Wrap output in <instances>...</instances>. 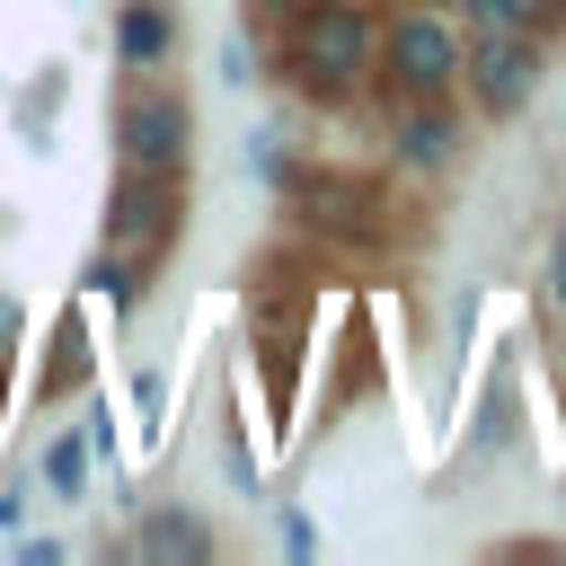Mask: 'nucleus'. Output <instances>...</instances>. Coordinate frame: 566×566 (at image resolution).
Instances as JSON below:
<instances>
[{"label":"nucleus","mask_w":566,"mask_h":566,"mask_svg":"<svg viewBox=\"0 0 566 566\" xmlns=\"http://www.w3.org/2000/svg\"><path fill=\"white\" fill-rule=\"evenodd\" d=\"M9 522H18V504H9V495H0V531H9Z\"/></svg>","instance_id":"nucleus-16"},{"label":"nucleus","mask_w":566,"mask_h":566,"mask_svg":"<svg viewBox=\"0 0 566 566\" xmlns=\"http://www.w3.org/2000/svg\"><path fill=\"white\" fill-rule=\"evenodd\" d=\"M539 283H548V301L566 310V221H557V239H548V274H539Z\"/></svg>","instance_id":"nucleus-12"},{"label":"nucleus","mask_w":566,"mask_h":566,"mask_svg":"<svg viewBox=\"0 0 566 566\" xmlns=\"http://www.w3.org/2000/svg\"><path fill=\"white\" fill-rule=\"evenodd\" d=\"M539 80H548V35H469L460 44V97L486 124L522 115L539 97Z\"/></svg>","instance_id":"nucleus-4"},{"label":"nucleus","mask_w":566,"mask_h":566,"mask_svg":"<svg viewBox=\"0 0 566 566\" xmlns=\"http://www.w3.org/2000/svg\"><path fill=\"white\" fill-rule=\"evenodd\" d=\"M221 80H256V44L230 35V44H221Z\"/></svg>","instance_id":"nucleus-13"},{"label":"nucleus","mask_w":566,"mask_h":566,"mask_svg":"<svg viewBox=\"0 0 566 566\" xmlns=\"http://www.w3.org/2000/svg\"><path fill=\"white\" fill-rule=\"evenodd\" d=\"M221 539H212V522L203 513H186V504H159V513H142L133 522V557L142 566H203Z\"/></svg>","instance_id":"nucleus-7"},{"label":"nucleus","mask_w":566,"mask_h":566,"mask_svg":"<svg viewBox=\"0 0 566 566\" xmlns=\"http://www.w3.org/2000/svg\"><path fill=\"white\" fill-rule=\"evenodd\" d=\"M274 71H283L301 97H318V106L371 97L380 9H371V0H301V9L274 27Z\"/></svg>","instance_id":"nucleus-1"},{"label":"nucleus","mask_w":566,"mask_h":566,"mask_svg":"<svg viewBox=\"0 0 566 566\" xmlns=\"http://www.w3.org/2000/svg\"><path fill=\"white\" fill-rule=\"evenodd\" d=\"M80 283H88V292H106V301H115V310H133V256H124V248H97V256H88V274H80Z\"/></svg>","instance_id":"nucleus-10"},{"label":"nucleus","mask_w":566,"mask_h":566,"mask_svg":"<svg viewBox=\"0 0 566 566\" xmlns=\"http://www.w3.org/2000/svg\"><path fill=\"white\" fill-rule=\"evenodd\" d=\"M9 327H18V301H0V345H9Z\"/></svg>","instance_id":"nucleus-15"},{"label":"nucleus","mask_w":566,"mask_h":566,"mask_svg":"<svg viewBox=\"0 0 566 566\" xmlns=\"http://www.w3.org/2000/svg\"><path fill=\"white\" fill-rule=\"evenodd\" d=\"M177 53V9L168 0H124L115 9V62L124 71H159Z\"/></svg>","instance_id":"nucleus-8"},{"label":"nucleus","mask_w":566,"mask_h":566,"mask_svg":"<svg viewBox=\"0 0 566 566\" xmlns=\"http://www.w3.org/2000/svg\"><path fill=\"white\" fill-rule=\"evenodd\" d=\"M177 212H186V177H115V195H106V248L150 256V248L177 239Z\"/></svg>","instance_id":"nucleus-5"},{"label":"nucleus","mask_w":566,"mask_h":566,"mask_svg":"<svg viewBox=\"0 0 566 566\" xmlns=\"http://www.w3.org/2000/svg\"><path fill=\"white\" fill-rule=\"evenodd\" d=\"M380 115H389V159L416 168V177H442L460 159V142H469L451 97H380Z\"/></svg>","instance_id":"nucleus-6"},{"label":"nucleus","mask_w":566,"mask_h":566,"mask_svg":"<svg viewBox=\"0 0 566 566\" xmlns=\"http://www.w3.org/2000/svg\"><path fill=\"white\" fill-rule=\"evenodd\" d=\"M186 159H195V106L177 80L142 71L115 97V168L124 177H186Z\"/></svg>","instance_id":"nucleus-3"},{"label":"nucleus","mask_w":566,"mask_h":566,"mask_svg":"<svg viewBox=\"0 0 566 566\" xmlns=\"http://www.w3.org/2000/svg\"><path fill=\"white\" fill-rule=\"evenodd\" d=\"M460 27L469 35H557L566 0H460Z\"/></svg>","instance_id":"nucleus-9"},{"label":"nucleus","mask_w":566,"mask_h":566,"mask_svg":"<svg viewBox=\"0 0 566 566\" xmlns=\"http://www.w3.org/2000/svg\"><path fill=\"white\" fill-rule=\"evenodd\" d=\"M44 486L53 495H80L88 486V442H44Z\"/></svg>","instance_id":"nucleus-11"},{"label":"nucleus","mask_w":566,"mask_h":566,"mask_svg":"<svg viewBox=\"0 0 566 566\" xmlns=\"http://www.w3.org/2000/svg\"><path fill=\"white\" fill-rule=\"evenodd\" d=\"M292 9H301V0H256V18H274V27H283Z\"/></svg>","instance_id":"nucleus-14"},{"label":"nucleus","mask_w":566,"mask_h":566,"mask_svg":"<svg viewBox=\"0 0 566 566\" xmlns=\"http://www.w3.org/2000/svg\"><path fill=\"white\" fill-rule=\"evenodd\" d=\"M460 44L469 27L451 9H424V0H398L380 18V71H371V97H460Z\"/></svg>","instance_id":"nucleus-2"},{"label":"nucleus","mask_w":566,"mask_h":566,"mask_svg":"<svg viewBox=\"0 0 566 566\" xmlns=\"http://www.w3.org/2000/svg\"><path fill=\"white\" fill-rule=\"evenodd\" d=\"M424 9H460V0H424Z\"/></svg>","instance_id":"nucleus-17"}]
</instances>
